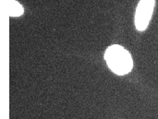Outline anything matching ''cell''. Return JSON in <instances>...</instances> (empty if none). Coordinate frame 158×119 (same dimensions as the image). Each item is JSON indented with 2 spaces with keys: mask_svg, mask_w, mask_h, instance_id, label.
<instances>
[{
  "mask_svg": "<svg viewBox=\"0 0 158 119\" xmlns=\"http://www.w3.org/2000/svg\"><path fill=\"white\" fill-rule=\"evenodd\" d=\"M108 68L118 76H125L131 72L134 61L131 54L120 44L109 45L104 54Z\"/></svg>",
  "mask_w": 158,
  "mask_h": 119,
  "instance_id": "1",
  "label": "cell"
},
{
  "mask_svg": "<svg viewBox=\"0 0 158 119\" xmlns=\"http://www.w3.org/2000/svg\"><path fill=\"white\" fill-rule=\"evenodd\" d=\"M156 7V0H140L134 13V26L140 32L148 28Z\"/></svg>",
  "mask_w": 158,
  "mask_h": 119,
  "instance_id": "2",
  "label": "cell"
},
{
  "mask_svg": "<svg viewBox=\"0 0 158 119\" xmlns=\"http://www.w3.org/2000/svg\"><path fill=\"white\" fill-rule=\"evenodd\" d=\"M24 7L18 0H8V16L11 18L21 17L24 14Z\"/></svg>",
  "mask_w": 158,
  "mask_h": 119,
  "instance_id": "3",
  "label": "cell"
}]
</instances>
